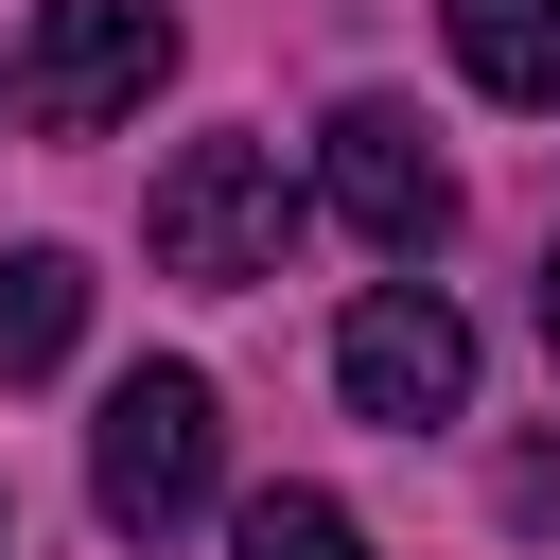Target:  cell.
Instances as JSON below:
<instances>
[{
    "label": "cell",
    "instance_id": "1",
    "mask_svg": "<svg viewBox=\"0 0 560 560\" xmlns=\"http://www.w3.org/2000/svg\"><path fill=\"white\" fill-rule=\"evenodd\" d=\"M140 245H158V280H210V298L280 280V245H298V175H280V140H192V158L140 192Z\"/></svg>",
    "mask_w": 560,
    "mask_h": 560
},
{
    "label": "cell",
    "instance_id": "2",
    "mask_svg": "<svg viewBox=\"0 0 560 560\" xmlns=\"http://www.w3.org/2000/svg\"><path fill=\"white\" fill-rule=\"evenodd\" d=\"M210 385L192 368H122L105 385V420H88V508L122 525V542H175L192 508H210Z\"/></svg>",
    "mask_w": 560,
    "mask_h": 560
},
{
    "label": "cell",
    "instance_id": "3",
    "mask_svg": "<svg viewBox=\"0 0 560 560\" xmlns=\"http://www.w3.org/2000/svg\"><path fill=\"white\" fill-rule=\"evenodd\" d=\"M158 70H175V18H158V0H35V35H18V122L105 140V122H140Z\"/></svg>",
    "mask_w": 560,
    "mask_h": 560
},
{
    "label": "cell",
    "instance_id": "4",
    "mask_svg": "<svg viewBox=\"0 0 560 560\" xmlns=\"http://www.w3.org/2000/svg\"><path fill=\"white\" fill-rule=\"evenodd\" d=\"M332 385H350V420H455L472 402V315L438 298V280H368L350 298V332H332Z\"/></svg>",
    "mask_w": 560,
    "mask_h": 560
},
{
    "label": "cell",
    "instance_id": "5",
    "mask_svg": "<svg viewBox=\"0 0 560 560\" xmlns=\"http://www.w3.org/2000/svg\"><path fill=\"white\" fill-rule=\"evenodd\" d=\"M315 175H332V210H350V245H385V262H420V245L455 228V175H438V140H420L402 105H332V140H315Z\"/></svg>",
    "mask_w": 560,
    "mask_h": 560
},
{
    "label": "cell",
    "instance_id": "6",
    "mask_svg": "<svg viewBox=\"0 0 560 560\" xmlns=\"http://www.w3.org/2000/svg\"><path fill=\"white\" fill-rule=\"evenodd\" d=\"M438 35L490 105H560V0H438Z\"/></svg>",
    "mask_w": 560,
    "mask_h": 560
},
{
    "label": "cell",
    "instance_id": "7",
    "mask_svg": "<svg viewBox=\"0 0 560 560\" xmlns=\"http://www.w3.org/2000/svg\"><path fill=\"white\" fill-rule=\"evenodd\" d=\"M70 332H88V262L70 245H0V385L70 368Z\"/></svg>",
    "mask_w": 560,
    "mask_h": 560
},
{
    "label": "cell",
    "instance_id": "8",
    "mask_svg": "<svg viewBox=\"0 0 560 560\" xmlns=\"http://www.w3.org/2000/svg\"><path fill=\"white\" fill-rule=\"evenodd\" d=\"M228 560H368V525H350L332 490H262V508L228 525Z\"/></svg>",
    "mask_w": 560,
    "mask_h": 560
},
{
    "label": "cell",
    "instance_id": "9",
    "mask_svg": "<svg viewBox=\"0 0 560 560\" xmlns=\"http://www.w3.org/2000/svg\"><path fill=\"white\" fill-rule=\"evenodd\" d=\"M542 350H560V262H542Z\"/></svg>",
    "mask_w": 560,
    "mask_h": 560
}]
</instances>
